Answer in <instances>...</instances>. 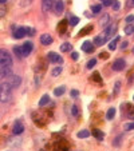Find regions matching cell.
Instances as JSON below:
<instances>
[{"label": "cell", "instance_id": "cell-17", "mask_svg": "<svg viewBox=\"0 0 134 151\" xmlns=\"http://www.w3.org/2000/svg\"><path fill=\"white\" fill-rule=\"evenodd\" d=\"M94 44H95V46H103L105 43H106V39L103 38V36H95V38H94Z\"/></svg>", "mask_w": 134, "mask_h": 151}, {"label": "cell", "instance_id": "cell-2", "mask_svg": "<svg viewBox=\"0 0 134 151\" xmlns=\"http://www.w3.org/2000/svg\"><path fill=\"white\" fill-rule=\"evenodd\" d=\"M14 60H12L11 54L4 48H0V67H12Z\"/></svg>", "mask_w": 134, "mask_h": 151}, {"label": "cell", "instance_id": "cell-13", "mask_svg": "<svg viewBox=\"0 0 134 151\" xmlns=\"http://www.w3.org/2000/svg\"><path fill=\"white\" fill-rule=\"evenodd\" d=\"M12 131H14V134H15V135H19V134H22V132L24 131V126L22 123H19V122H18V123H15V126H14V130H12Z\"/></svg>", "mask_w": 134, "mask_h": 151}, {"label": "cell", "instance_id": "cell-1", "mask_svg": "<svg viewBox=\"0 0 134 151\" xmlns=\"http://www.w3.org/2000/svg\"><path fill=\"white\" fill-rule=\"evenodd\" d=\"M11 94H12V87L10 86L8 82H3L0 84V102L1 103H7L11 100Z\"/></svg>", "mask_w": 134, "mask_h": 151}, {"label": "cell", "instance_id": "cell-45", "mask_svg": "<svg viewBox=\"0 0 134 151\" xmlns=\"http://www.w3.org/2000/svg\"><path fill=\"white\" fill-rule=\"evenodd\" d=\"M99 56H101V58H103V59H107V54H106V52H102Z\"/></svg>", "mask_w": 134, "mask_h": 151}, {"label": "cell", "instance_id": "cell-33", "mask_svg": "<svg viewBox=\"0 0 134 151\" xmlns=\"http://www.w3.org/2000/svg\"><path fill=\"white\" fill-rule=\"evenodd\" d=\"M95 64H97V60H95V59H91V60L87 63V68H88V70H91V68L95 67Z\"/></svg>", "mask_w": 134, "mask_h": 151}, {"label": "cell", "instance_id": "cell-25", "mask_svg": "<svg viewBox=\"0 0 134 151\" xmlns=\"http://www.w3.org/2000/svg\"><path fill=\"white\" fill-rule=\"evenodd\" d=\"M71 48H73V46H71L70 43H63V44L61 46V51H62V52H67V51H70Z\"/></svg>", "mask_w": 134, "mask_h": 151}, {"label": "cell", "instance_id": "cell-3", "mask_svg": "<svg viewBox=\"0 0 134 151\" xmlns=\"http://www.w3.org/2000/svg\"><path fill=\"white\" fill-rule=\"evenodd\" d=\"M7 82L10 83V86H11L12 88H18L20 86V83H22V79H20V76H18V75H11Z\"/></svg>", "mask_w": 134, "mask_h": 151}, {"label": "cell", "instance_id": "cell-46", "mask_svg": "<svg viewBox=\"0 0 134 151\" xmlns=\"http://www.w3.org/2000/svg\"><path fill=\"white\" fill-rule=\"evenodd\" d=\"M8 0H0V4H5Z\"/></svg>", "mask_w": 134, "mask_h": 151}, {"label": "cell", "instance_id": "cell-8", "mask_svg": "<svg viewBox=\"0 0 134 151\" xmlns=\"http://www.w3.org/2000/svg\"><path fill=\"white\" fill-rule=\"evenodd\" d=\"M54 39L51 35H48V34H43L42 36H40V43H42L43 46H50V44H52Z\"/></svg>", "mask_w": 134, "mask_h": 151}, {"label": "cell", "instance_id": "cell-38", "mask_svg": "<svg viewBox=\"0 0 134 151\" xmlns=\"http://www.w3.org/2000/svg\"><path fill=\"white\" fill-rule=\"evenodd\" d=\"M102 1V4H103L105 7H109V5H111V0H101Z\"/></svg>", "mask_w": 134, "mask_h": 151}, {"label": "cell", "instance_id": "cell-24", "mask_svg": "<svg viewBox=\"0 0 134 151\" xmlns=\"http://www.w3.org/2000/svg\"><path fill=\"white\" fill-rule=\"evenodd\" d=\"M133 32H134V24L129 23L126 27H125V34H126V35H131Z\"/></svg>", "mask_w": 134, "mask_h": 151}, {"label": "cell", "instance_id": "cell-36", "mask_svg": "<svg viewBox=\"0 0 134 151\" xmlns=\"http://www.w3.org/2000/svg\"><path fill=\"white\" fill-rule=\"evenodd\" d=\"M71 113H73L74 116H78V107L77 106H73V107H71Z\"/></svg>", "mask_w": 134, "mask_h": 151}, {"label": "cell", "instance_id": "cell-18", "mask_svg": "<svg viewBox=\"0 0 134 151\" xmlns=\"http://www.w3.org/2000/svg\"><path fill=\"white\" fill-rule=\"evenodd\" d=\"M65 92H66V87H65V86H61V87H58V88L54 90V95H55V96H62Z\"/></svg>", "mask_w": 134, "mask_h": 151}, {"label": "cell", "instance_id": "cell-41", "mask_svg": "<svg viewBox=\"0 0 134 151\" xmlns=\"http://www.w3.org/2000/svg\"><path fill=\"white\" fill-rule=\"evenodd\" d=\"M71 58H73L74 60H78V58H79V55H78V52H73V54H71Z\"/></svg>", "mask_w": 134, "mask_h": 151}, {"label": "cell", "instance_id": "cell-39", "mask_svg": "<svg viewBox=\"0 0 134 151\" xmlns=\"http://www.w3.org/2000/svg\"><path fill=\"white\" fill-rule=\"evenodd\" d=\"M126 5H127L129 8H134V0H127Z\"/></svg>", "mask_w": 134, "mask_h": 151}, {"label": "cell", "instance_id": "cell-32", "mask_svg": "<svg viewBox=\"0 0 134 151\" xmlns=\"http://www.w3.org/2000/svg\"><path fill=\"white\" fill-rule=\"evenodd\" d=\"M93 80L98 82V83H102V78L99 76V74H98V72H94V74H93Z\"/></svg>", "mask_w": 134, "mask_h": 151}, {"label": "cell", "instance_id": "cell-40", "mask_svg": "<svg viewBox=\"0 0 134 151\" xmlns=\"http://www.w3.org/2000/svg\"><path fill=\"white\" fill-rule=\"evenodd\" d=\"M78 95H79V91H77V90H73V91H71V96L73 98H77Z\"/></svg>", "mask_w": 134, "mask_h": 151}, {"label": "cell", "instance_id": "cell-47", "mask_svg": "<svg viewBox=\"0 0 134 151\" xmlns=\"http://www.w3.org/2000/svg\"><path fill=\"white\" fill-rule=\"evenodd\" d=\"M133 54H134V47H133Z\"/></svg>", "mask_w": 134, "mask_h": 151}, {"label": "cell", "instance_id": "cell-16", "mask_svg": "<svg viewBox=\"0 0 134 151\" xmlns=\"http://www.w3.org/2000/svg\"><path fill=\"white\" fill-rule=\"evenodd\" d=\"M48 102H50V96L48 95H43L42 98H40V100H39V107H44L46 104H48Z\"/></svg>", "mask_w": 134, "mask_h": 151}, {"label": "cell", "instance_id": "cell-21", "mask_svg": "<svg viewBox=\"0 0 134 151\" xmlns=\"http://www.w3.org/2000/svg\"><path fill=\"white\" fill-rule=\"evenodd\" d=\"M66 27H67V22H66V20H62L61 24L58 26V31L61 32V34H63V32L66 31Z\"/></svg>", "mask_w": 134, "mask_h": 151}, {"label": "cell", "instance_id": "cell-14", "mask_svg": "<svg viewBox=\"0 0 134 151\" xmlns=\"http://www.w3.org/2000/svg\"><path fill=\"white\" fill-rule=\"evenodd\" d=\"M24 35H26V28H24V27H20V28H18V30L15 31V34H14V38L22 39Z\"/></svg>", "mask_w": 134, "mask_h": 151}, {"label": "cell", "instance_id": "cell-6", "mask_svg": "<svg viewBox=\"0 0 134 151\" xmlns=\"http://www.w3.org/2000/svg\"><path fill=\"white\" fill-rule=\"evenodd\" d=\"M47 58H48V60H50L51 63H59V64L63 63L62 56H59V54H55V52H48V54H47Z\"/></svg>", "mask_w": 134, "mask_h": 151}, {"label": "cell", "instance_id": "cell-12", "mask_svg": "<svg viewBox=\"0 0 134 151\" xmlns=\"http://www.w3.org/2000/svg\"><path fill=\"white\" fill-rule=\"evenodd\" d=\"M82 51H84V52H93V51H94L93 43L91 42H84L83 44H82Z\"/></svg>", "mask_w": 134, "mask_h": 151}, {"label": "cell", "instance_id": "cell-22", "mask_svg": "<svg viewBox=\"0 0 134 151\" xmlns=\"http://www.w3.org/2000/svg\"><path fill=\"white\" fill-rule=\"evenodd\" d=\"M114 116H115V109L114 107H111V109H109V111H107L106 118L109 120H111V119H114Z\"/></svg>", "mask_w": 134, "mask_h": 151}, {"label": "cell", "instance_id": "cell-37", "mask_svg": "<svg viewBox=\"0 0 134 151\" xmlns=\"http://www.w3.org/2000/svg\"><path fill=\"white\" fill-rule=\"evenodd\" d=\"M119 88H121V83H119V82H117V83H115V90H114V95H117V94H118Z\"/></svg>", "mask_w": 134, "mask_h": 151}, {"label": "cell", "instance_id": "cell-43", "mask_svg": "<svg viewBox=\"0 0 134 151\" xmlns=\"http://www.w3.org/2000/svg\"><path fill=\"white\" fill-rule=\"evenodd\" d=\"M126 48H127V42H123L121 44V50H126Z\"/></svg>", "mask_w": 134, "mask_h": 151}, {"label": "cell", "instance_id": "cell-42", "mask_svg": "<svg viewBox=\"0 0 134 151\" xmlns=\"http://www.w3.org/2000/svg\"><path fill=\"white\" fill-rule=\"evenodd\" d=\"M133 20H134V15H130V16H127V18H126V22H127V23H131Z\"/></svg>", "mask_w": 134, "mask_h": 151}, {"label": "cell", "instance_id": "cell-10", "mask_svg": "<svg viewBox=\"0 0 134 151\" xmlns=\"http://www.w3.org/2000/svg\"><path fill=\"white\" fill-rule=\"evenodd\" d=\"M54 9H55V12H56L58 15H59V13H62V12L65 11V4H63V1H62V0H55Z\"/></svg>", "mask_w": 134, "mask_h": 151}, {"label": "cell", "instance_id": "cell-44", "mask_svg": "<svg viewBox=\"0 0 134 151\" xmlns=\"http://www.w3.org/2000/svg\"><path fill=\"white\" fill-rule=\"evenodd\" d=\"M4 15H5V11H4V9H1V8H0V18H3Z\"/></svg>", "mask_w": 134, "mask_h": 151}, {"label": "cell", "instance_id": "cell-19", "mask_svg": "<svg viewBox=\"0 0 134 151\" xmlns=\"http://www.w3.org/2000/svg\"><path fill=\"white\" fill-rule=\"evenodd\" d=\"M93 135L95 136L98 140H102L103 139V136H105V134L101 131V130H98V128H94V130H93Z\"/></svg>", "mask_w": 134, "mask_h": 151}, {"label": "cell", "instance_id": "cell-5", "mask_svg": "<svg viewBox=\"0 0 134 151\" xmlns=\"http://www.w3.org/2000/svg\"><path fill=\"white\" fill-rule=\"evenodd\" d=\"M32 50H34V44H32V42H26L23 46H22L23 56H28V55L32 52Z\"/></svg>", "mask_w": 134, "mask_h": 151}, {"label": "cell", "instance_id": "cell-26", "mask_svg": "<svg viewBox=\"0 0 134 151\" xmlns=\"http://www.w3.org/2000/svg\"><path fill=\"white\" fill-rule=\"evenodd\" d=\"M93 30V26L91 24H88L87 27H84L83 30H80V32H79V36H83V35H86V34H88L87 31H91Z\"/></svg>", "mask_w": 134, "mask_h": 151}, {"label": "cell", "instance_id": "cell-29", "mask_svg": "<svg viewBox=\"0 0 134 151\" xmlns=\"http://www.w3.org/2000/svg\"><path fill=\"white\" fill-rule=\"evenodd\" d=\"M51 74H52V76H59L62 74V67H55Z\"/></svg>", "mask_w": 134, "mask_h": 151}, {"label": "cell", "instance_id": "cell-7", "mask_svg": "<svg viewBox=\"0 0 134 151\" xmlns=\"http://www.w3.org/2000/svg\"><path fill=\"white\" fill-rule=\"evenodd\" d=\"M115 32H117V24L106 28V31H105V34H103V38L107 40V39H110L113 35H115Z\"/></svg>", "mask_w": 134, "mask_h": 151}, {"label": "cell", "instance_id": "cell-4", "mask_svg": "<svg viewBox=\"0 0 134 151\" xmlns=\"http://www.w3.org/2000/svg\"><path fill=\"white\" fill-rule=\"evenodd\" d=\"M125 67H126V62H125L123 59H117V60L111 64V68L114 71H122Z\"/></svg>", "mask_w": 134, "mask_h": 151}, {"label": "cell", "instance_id": "cell-30", "mask_svg": "<svg viewBox=\"0 0 134 151\" xmlns=\"http://www.w3.org/2000/svg\"><path fill=\"white\" fill-rule=\"evenodd\" d=\"M123 128H125L126 131L134 130V122H131V123H125V124H123Z\"/></svg>", "mask_w": 134, "mask_h": 151}, {"label": "cell", "instance_id": "cell-28", "mask_svg": "<svg viewBox=\"0 0 134 151\" xmlns=\"http://www.w3.org/2000/svg\"><path fill=\"white\" fill-rule=\"evenodd\" d=\"M111 5H113V9H114V11H118L119 8H121L119 0H111Z\"/></svg>", "mask_w": 134, "mask_h": 151}, {"label": "cell", "instance_id": "cell-11", "mask_svg": "<svg viewBox=\"0 0 134 151\" xmlns=\"http://www.w3.org/2000/svg\"><path fill=\"white\" fill-rule=\"evenodd\" d=\"M52 7H54V0H43V1H42L43 12H48Z\"/></svg>", "mask_w": 134, "mask_h": 151}, {"label": "cell", "instance_id": "cell-9", "mask_svg": "<svg viewBox=\"0 0 134 151\" xmlns=\"http://www.w3.org/2000/svg\"><path fill=\"white\" fill-rule=\"evenodd\" d=\"M11 75H12L11 67H0V79H4V78H10Z\"/></svg>", "mask_w": 134, "mask_h": 151}, {"label": "cell", "instance_id": "cell-27", "mask_svg": "<svg viewBox=\"0 0 134 151\" xmlns=\"http://www.w3.org/2000/svg\"><path fill=\"white\" fill-rule=\"evenodd\" d=\"M90 136V131L88 130H82V131L78 132V138H87Z\"/></svg>", "mask_w": 134, "mask_h": 151}, {"label": "cell", "instance_id": "cell-35", "mask_svg": "<svg viewBox=\"0 0 134 151\" xmlns=\"http://www.w3.org/2000/svg\"><path fill=\"white\" fill-rule=\"evenodd\" d=\"M26 34H28V35H31V36H34L35 35V30H34V28H28V27H27L26 28Z\"/></svg>", "mask_w": 134, "mask_h": 151}, {"label": "cell", "instance_id": "cell-23", "mask_svg": "<svg viewBox=\"0 0 134 151\" xmlns=\"http://www.w3.org/2000/svg\"><path fill=\"white\" fill-rule=\"evenodd\" d=\"M14 52H15V55H16V56H18L19 59H22V58H23V52H22V47L15 46V47H14Z\"/></svg>", "mask_w": 134, "mask_h": 151}, {"label": "cell", "instance_id": "cell-31", "mask_svg": "<svg viewBox=\"0 0 134 151\" xmlns=\"http://www.w3.org/2000/svg\"><path fill=\"white\" fill-rule=\"evenodd\" d=\"M101 9H102V5H93L91 7V11H93V13H99L101 12Z\"/></svg>", "mask_w": 134, "mask_h": 151}, {"label": "cell", "instance_id": "cell-15", "mask_svg": "<svg viewBox=\"0 0 134 151\" xmlns=\"http://www.w3.org/2000/svg\"><path fill=\"white\" fill-rule=\"evenodd\" d=\"M99 23H101V26H102V27H107V26H109V23H110V15L105 13V15L101 18Z\"/></svg>", "mask_w": 134, "mask_h": 151}, {"label": "cell", "instance_id": "cell-20", "mask_svg": "<svg viewBox=\"0 0 134 151\" xmlns=\"http://www.w3.org/2000/svg\"><path fill=\"white\" fill-rule=\"evenodd\" d=\"M117 42H119V36H117V38H115L114 40H111V42L109 43V50L114 51L115 48H117Z\"/></svg>", "mask_w": 134, "mask_h": 151}, {"label": "cell", "instance_id": "cell-34", "mask_svg": "<svg viewBox=\"0 0 134 151\" xmlns=\"http://www.w3.org/2000/svg\"><path fill=\"white\" fill-rule=\"evenodd\" d=\"M78 23H79V18H77V16H74V18L70 19V24H71V26H77Z\"/></svg>", "mask_w": 134, "mask_h": 151}]
</instances>
